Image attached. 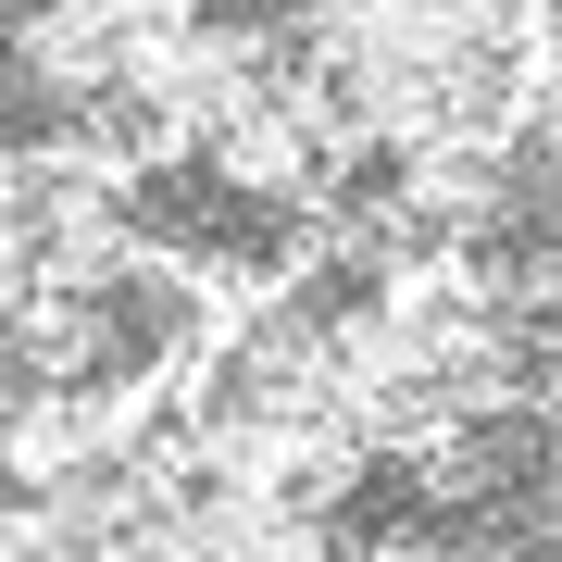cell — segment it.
Instances as JSON below:
<instances>
[{
    "label": "cell",
    "mask_w": 562,
    "mask_h": 562,
    "mask_svg": "<svg viewBox=\"0 0 562 562\" xmlns=\"http://www.w3.org/2000/svg\"><path fill=\"white\" fill-rule=\"evenodd\" d=\"M413 562H525L513 538H438V550H413Z\"/></svg>",
    "instance_id": "6da1fadb"
}]
</instances>
